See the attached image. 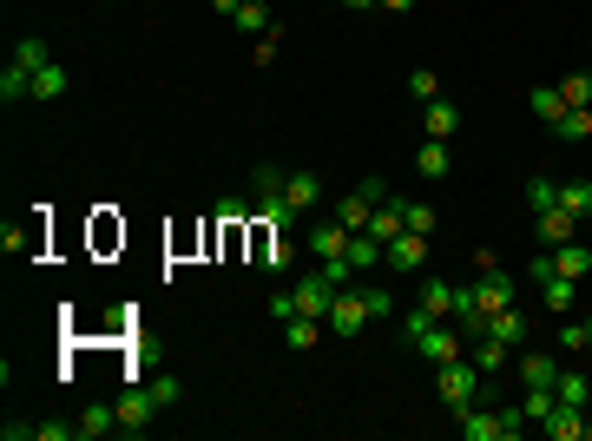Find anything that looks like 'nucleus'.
I'll list each match as a JSON object with an SVG mask.
<instances>
[{
    "label": "nucleus",
    "mask_w": 592,
    "mask_h": 441,
    "mask_svg": "<svg viewBox=\"0 0 592 441\" xmlns=\"http://www.w3.org/2000/svg\"><path fill=\"white\" fill-rule=\"evenodd\" d=\"M428 323H441V316H435V310H421V303H415V316H402V343H415V336L428 330Z\"/></svg>",
    "instance_id": "41"
},
{
    "label": "nucleus",
    "mask_w": 592,
    "mask_h": 441,
    "mask_svg": "<svg viewBox=\"0 0 592 441\" xmlns=\"http://www.w3.org/2000/svg\"><path fill=\"white\" fill-rule=\"evenodd\" d=\"M553 139H560V145H586L592 139V106H573L560 126H553Z\"/></svg>",
    "instance_id": "25"
},
{
    "label": "nucleus",
    "mask_w": 592,
    "mask_h": 441,
    "mask_svg": "<svg viewBox=\"0 0 592 441\" xmlns=\"http://www.w3.org/2000/svg\"><path fill=\"white\" fill-rule=\"evenodd\" d=\"M362 303H369V316H389V310H395V297H389L382 284H362Z\"/></svg>",
    "instance_id": "42"
},
{
    "label": "nucleus",
    "mask_w": 592,
    "mask_h": 441,
    "mask_svg": "<svg viewBox=\"0 0 592 441\" xmlns=\"http://www.w3.org/2000/svg\"><path fill=\"white\" fill-rule=\"evenodd\" d=\"M514 356H520L514 343H500V336H474V369H481V376H500Z\"/></svg>",
    "instance_id": "14"
},
{
    "label": "nucleus",
    "mask_w": 592,
    "mask_h": 441,
    "mask_svg": "<svg viewBox=\"0 0 592 441\" xmlns=\"http://www.w3.org/2000/svg\"><path fill=\"white\" fill-rule=\"evenodd\" d=\"M560 349H592V323H566V330H560Z\"/></svg>",
    "instance_id": "43"
},
{
    "label": "nucleus",
    "mask_w": 592,
    "mask_h": 441,
    "mask_svg": "<svg viewBox=\"0 0 592 441\" xmlns=\"http://www.w3.org/2000/svg\"><path fill=\"white\" fill-rule=\"evenodd\" d=\"M421 132H428V139H454V132H461V106L428 99V106H421Z\"/></svg>",
    "instance_id": "12"
},
{
    "label": "nucleus",
    "mask_w": 592,
    "mask_h": 441,
    "mask_svg": "<svg viewBox=\"0 0 592 441\" xmlns=\"http://www.w3.org/2000/svg\"><path fill=\"white\" fill-rule=\"evenodd\" d=\"M283 198H290L296 211H316L323 205V178H316L310 165H296V172H283Z\"/></svg>",
    "instance_id": "10"
},
{
    "label": "nucleus",
    "mask_w": 592,
    "mask_h": 441,
    "mask_svg": "<svg viewBox=\"0 0 592 441\" xmlns=\"http://www.w3.org/2000/svg\"><path fill=\"white\" fill-rule=\"evenodd\" d=\"M560 93H566V106H592V73H566Z\"/></svg>",
    "instance_id": "37"
},
{
    "label": "nucleus",
    "mask_w": 592,
    "mask_h": 441,
    "mask_svg": "<svg viewBox=\"0 0 592 441\" xmlns=\"http://www.w3.org/2000/svg\"><path fill=\"white\" fill-rule=\"evenodd\" d=\"M145 389L158 395V409H172V402H185V382H178V376H158V382H145Z\"/></svg>",
    "instance_id": "38"
},
{
    "label": "nucleus",
    "mask_w": 592,
    "mask_h": 441,
    "mask_svg": "<svg viewBox=\"0 0 592 441\" xmlns=\"http://www.w3.org/2000/svg\"><path fill=\"white\" fill-rule=\"evenodd\" d=\"M99 435H119V402H93L79 415V441H99Z\"/></svg>",
    "instance_id": "17"
},
{
    "label": "nucleus",
    "mask_w": 592,
    "mask_h": 441,
    "mask_svg": "<svg viewBox=\"0 0 592 441\" xmlns=\"http://www.w3.org/2000/svg\"><path fill=\"white\" fill-rule=\"evenodd\" d=\"M527 205L533 211H553V205H560V178H546V172L527 178Z\"/></svg>",
    "instance_id": "32"
},
{
    "label": "nucleus",
    "mask_w": 592,
    "mask_h": 441,
    "mask_svg": "<svg viewBox=\"0 0 592 441\" xmlns=\"http://www.w3.org/2000/svg\"><path fill=\"white\" fill-rule=\"evenodd\" d=\"M435 395H441V409L461 415L468 402H481V369H474V356H454V363L435 369Z\"/></svg>",
    "instance_id": "1"
},
{
    "label": "nucleus",
    "mask_w": 592,
    "mask_h": 441,
    "mask_svg": "<svg viewBox=\"0 0 592 441\" xmlns=\"http://www.w3.org/2000/svg\"><path fill=\"white\" fill-rule=\"evenodd\" d=\"M323 330H329V323H316V316H290V323H283V343H290L296 356H303V349L323 343Z\"/></svg>",
    "instance_id": "20"
},
{
    "label": "nucleus",
    "mask_w": 592,
    "mask_h": 441,
    "mask_svg": "<svg viewBox=\"0 0 592 441\" xmlns=\"http://www.w3.org/2000/svg\"><path fill=\"white\" fill-rule=\"evenodd\" d=\"M546 277H553V257L540 251V257H533V264H527V284H546Z\"/></svg>",
    "instance_id": "45"
},
{
    "label": "nucleus",
    "mask_w": 592,
    "mask_h": 441,
    "mask_svg": "<svg viewBox=\"0 0 592 441\" xmlns=\"http://www.w3.org/2000/svg\"><path fill=\"white\" fill-rule=\"evenodd\" d=\"M362 323H369L362 284H343L336 297H329V336H336V343H349V336H362Z\"/></svg>",
    "instance_id": "4"
},
{
    "label": "nucleus",
    "mask_w": 592,
    "mask_h": 441,
    "mask_svg": "<svg viewBox=\"0 0 592 441\" xmlns=\"http://www.w3.org/2000/svg\"><path fill=\"white\" fill-rule=\"evenodd\" d=\"M408 349H415L421 363H435V369H441V363H454V356H468V336L454 330V323H428V330H421Z\"/></svg>",
    "instance_id": "5"
},
{
    "label": "nucleus",
    "mask_w": 592,
    "mask_h": 441,
    "mask_svg": "<svg viewBox=\"0 0 592 441\" xmlns=\"http://www.w3.org/2000/svg\"><path fill=\"white\" fill-rule=\"evenodd\" d=\"M231 27H237V33H250V40H264V33L277 27V20H270V7H264V0H244V7H237V20H231Z\"/></svg>",
    "instance_id": "24"
},
{
    "label": "nucleus",
    "mask_w": 592,
    "mask_h": 441,
    "mask_svg": "<svg viewBox=\"0 0 592 441\" xmlns=\"http://www.w3.org/2000/svg\"><path fill=\"white\" fill-rule=\"evenodd\" d=\"M566 237H579V218L566 205H553V211H540V251H553V244H566Z\"/></svg>",
    "instance_id": "16"
},
{
    "label": "nucleus",
    "mask_w": 592,
    "mask_h": 441,
    "mask_svg": "<svg viewBox=\"0 0 592 441\" xmlns=\"http://www.w3.org/2000/svg\"><path fill=\"white\" fill-rule=\"evenodd\" d=\"M0 99H7V106H27L33 99V73L20 60H7V73H0Z\"/></svg>",
    "instance_id": "21"
},
{
    "label": "nucleus",
    "mask_w": 592,
    "mask_h": 441,
    "mask_svg": "<svg viewBox=\"0 0 592 441\" xmlns=\"http://www.w3.org/2000/svg\"><path fill=\"white\" fill-rule=\"evenodd\" d=\"M264 270H277V277H290V270H296V244H290V237H277V251H270Z\"/></svg>",
    "instance_id": "40"
},
{
    "label": "nucleus",
    "mask_w": 592,
    "mask_h": 441,
    "mask_svg": "<svg viewBox=\"0 0 592 441\" xmlns=\"http://www.w3.org/2000/svg\"><path fill=\"white\" fill-rule=\"evenodd\" d=\"M66 93V66H40V73H33V99H60Z\"/></svg>",
    "instance_id": "34"
},
{
    "label": "nucleus",
    "mask_w": 592,
    "mask_h": 441,
    "mask_svg": "<svg viewBox=\"0 0 592 441\" xmlns=\"http://www.w3.org/2000/svg\"><path fill=\"white\" fill-rule=\"evenodd\" d=\"M586 422H592L586 402H560V409L540 422V435H546V441H586Z\"/></svg>",
    "instance_id": "8"
},
{
    "label": "nucleus",
    "mask_w": 592,
    "mask_h": 441,
    "mask_svg": "<svg viewBox=\"0 0 592 441\" xmlns=\"http://www.w3.org/2000/svg\"><path fill=\"white\" fill-rule=\"evenodd\" d=\"M349 264H356V277H362V270H375V264H382V237L356 231V237H349Z\"/></svg>",
    "instance_id": "28"
},
{
    "label": "nucleus",
    "mask_w": 592,
    "mask_h": 441,
    "mask_svg": "<svg viewBox=\"0 0 592 441\" xmlns=\"http://www.w3.org/2000/svg\"><path fill=\"white\" fill-rule=\"evenodd\" d=\"M527 106H533V119H540L546 132H553V126L566 119V112H573V106H566V93H560V86H533V93H527Z\"/></svg>",
    "instance_id": "15"
},
{
    "label": "nucleus",
    "mask_w": 592,
    "mask_h": 441,
    "mask_svg": "<svg viewBox=\"0 0 592 441\" xmlns=\"http://www.w3.org/2000/svg\"><path fill=\"white\" fill-rule=\"evenodd\" d=\"M514 369H520V382H527V389H553V382H560V363H553V356H514Z\"/></svg>",
    "instance_id": "19"
},
{
    "label": "nucleus",
    "mask_w": 592,
    "mask_h": 441,
    "mask_svg": "<svg viewBox=\"0 0 592 441\" xmlns=\"http://www.w3.org/2000/svg\"><path fill=\"white\" fill-rule=\"evenodd\" d=\"M408 93H415L421 106H428V99H441V79H435V66H415V73H408Z\"/></svg>",
    "instance_id": "36"
},
{
    "label": "nucleus",
    "mask_w": 592,
    "mask_h": 441,
    "mask_svg": "<svg viewBox=\"0 0 592 441\" xmlns=\"http://www.w3.org/2000/svg\"><path fill=\"white\" fill-rule=\"evenodd\" d=\"M375 7H382V14H408V7H415V0H375Z\"/></svg>",
    "instance_id": "47"
},
{
    "label": "nucleus",
    "mask_w": 592,
    "mask_h": 441,
    "mask_svg": "<svg viewBox=\"0 0 592 441\" xmlns=\"http://www.w3.org/2000/svg\"><path fill=\"white\" fill-rule=\"evenodd\" d=\"M277 40H283V27H270L264 40H250V66H270V60H277Z\"/></svg>",
    "instance_id": "39"
},
{
    "label": "nucleus",
    "mask_w": 592,
    "mask_h": 441,
    "mask_svg": "<svg viewBox=\"0 0 592 441\" xmlns=\"http://www.w3.org/2000/svg\"><path fill=\"white\" fill-rule=\"evenodd\" d=\"M553 409H560V395H553V389H527V395H520V415H527V428H540Z\"/></svg>",
    "instance_id": "29"
},
{
    "label": "nucleus",
    "mask_w": 592,
    "mask_h": 441,
    "mask_svg": "<svg viewBox=\"0 0 592 441\" xmlns=\"http://www.w3.org/2000/svg\"><path fill=\"white\" fill-rule=\"evenodd\" d=\"M14 60L27 66V73H40V66L53 60V47H47V40H40V33H27V40H20V47H14Z\"/></svg>",
    "instance_id": "33"
},
{
    "label": "nucleus",
    "mask_w": 592,
    "mask_h": 441,
    "mask_svg": "<svg viewBox=\"0 0 592 441\" xmlns=\"http://www.w3.org/2000/svg\"><path fill=\"white\" fill-rule=\"evenodd\" d=\"M270 316H283V323H290V316H296V290H290V284H283L277 297H270Z\"/></svg>",
    "instance_id": "44"
},
{
    "label": "nucleus",
    "mask_w": 592,
    "mask_h": 441,
    "mask_svg": "<svg viewBox=\"0 0 592 441\" xmlns=\"http://www.w3.org/2000/svg\"><path fill=\"white\" fill-rule=\"evenodd\" d=\"M546 257H553V277H573V284H579V277L592 270V251L579 244V237H566V244H553Z\"/></svg>",
    "instance_id": "11"
},
{
    "label": "nucleus",
    "mask_w": 592,
    "mask_h": 441,
    "mask_svg": "<svg viewBox=\"0 0 592 441\" xmlns=\"http://www.w3.org/2000/svg\"><path fill=\"white\" fill-rule=\"evenodd\" d=\"M487 336L527 349V316H520V303H507V310H487Z\"/></svg>",
    "instance_id": "13"
},
{
    "label": "nucleus",
    "mask_w": 592,
    "mask_h": 441,
    "mask_svg": "<svg viewBox=\"0 0 592 441\" xmlns=\"http://www.w3.org/2000/svg\"><path fill=\"white\" fill-rule=\"evenodd\" d=\"M349 237H356V231H349V224L329 211V218H316L310 231H303V251H310L316 264H336V257H349Z\"/></svg>",
    "instance_id": "3"
},
{
    "label": "nucleus",
    "mask_w": 592,
    "mask_h": 441,
    "mask_svg": "<svg viewBox=\"0 0 592 441\" xmlns=\"http://www.w3.org/2000/svg\"><path fill=\"white\" fill-rule=\"evenodd\" d=\"M415 172H421V178H435V185H441V178L454 172V158H448V139H421V152H415Z\"/></svg>",
    "instance_id": "18"
},
{
    "label": "nucleus",
    "mask_w": 592,
    "mask_h": 441,
    "mask_svg": "<svg viewBox=\"0 0 592 441\" xmlns=\"http://www.w3.org/2000/svg\"><path fill=\"white\" fill-rule=\"evenodd\" d=\"M428 251H435V237L402 231V237L389 244V251H382V264H395V270H421V264H428Z\"/></svg>",
    "instance_id": "9"
},
{
    "label": "nucleus",
    "mask_w": 592,
    "mask_h": 441,
    "mask_svg": "<svg viewBox=\"0 0 592 441\" xmlns=\"http://www.w3.org/2000/svg\"><path fill=\"white\" fill-rule=\"evenodd\" d=\"M237 7H244V0H211V14H218V20H237Z\"/></svg>",
    "instance_id": "46"
},
{
    "label": "nucleus",
    "mask_w": 592,
    "mask_h": 441,
    "mask_svg": "<svg viewBox=\"0 0 592 441\" xmlns=\"http://www.w3.org/2000/svg\"><path fill=\"white\" fill-rule=\"evenodd\" d=\"M533 290H540V303H546V310H573V303H579V284H573V277H546V284H533Z\"/></svg>",
    "instance_id": "23"
},
{
    "label": "nucleus",
    "mask_w": 592,
    "mask_h": 441,
    "mask_svg": "<svg viewBox=\"0 0 592 441\" xmlns=\"http://www.w3.org/2000/svg\"><path fill=\"white\" fill-rule=\"evenodd\" d=\"M402 231H408V224H402V205H395V198H382V211L369 218V237H382V251H389Z\"/></svg>",
    "instance_id": "22"
},
{
    "label": "nucleus",
    "mask_w": 592,
    "mask_h": 441,
    "mask_svg": "<svg viewBox=\"0 0 592 441\" xmlns=\"http://www.w3.org/2000/svg\"><path fill=\"white\" fill-rule=\"evenodd\" d=\"M290 290H296V316H316V323H329V297H336V290H329L323 270H296Z\"/></svg>",
    "instance_id": "6"
},
{
    "label": "nucleus",
    "mask_w": 592,
    "mask_h": 441,
    "mask_svg": "<svg viewBox=\"0 0 592 441\" xmlns=\"http://www.w3.org/2000/svg\"><path fill=\"white\" fill-rule=\"evenodd\" d=\"M421 310H435V316H454V284H441V277H421Z\"/></svg>",
    "instance_id": "27"
},
{
    "label": "nucleus",
    "mask_w": 592,
    "mask_h": 441,
    "mask_svg": "<svg viewBox=\"0 0 592 441\" xmlns=\"http://www.w3.org/2000/svg\"><path fill=\"white\" fill-rule=\"evenodd\" d=\"M152 415H158V395H152V389L119 395V435H125V441H132V435H145V428H152Z\"/></svg>",
    "instance_id": "7"
},
{
    "label": "nucleus",
    "mask_w": 592,
    "mask_h": 441,
    "mask_svg": "<svg viewBox=\"0 0 592 441\" xmlns=\"http://www.w3.org/2000/svg\"><path fill=\"white\" fill-rule=\"evenodd\" d=\"M560 205L573 211V218H586V211H592V178H566V185H560Z\"/></svg>",
    "instance_id": "31"
},
{
    "label": "nucleus",
    "mask_w": 592,
    "mask_h": 441,
    "mask_svg": "<svg viewBox=\"0 0 592 441\" xmlns=\"http://www.w3.org/2000/svg\"><path fill=\"white\" fill-rule=\"evenodd\" d=\"M250 185H257V205H250V211H257L270 231H290V224L303 218V211L283 198V172H277V165H257V178H250Z\"/></svg>",
    "instance_id": "2"
},
{
    "label": "nucleus",
    "mask_w": 592,
    "mask_h": 441,
    "mask_svg": "<svg viewBox=\"0 0 592 441\" xmlns=\"http://www.w3.org/2000/svg\"><path fill=\"white\" fill-rule=\"evenodd\" d=\"M395 205H402V224H408V231L435 237V205H421V198H395Z\"/></svg>",
    "instance_id": "30"
},
{
    "label": "nucleus",
    "mask_w": 592,
    "mask_h": 441,
    "mask_svg": "<svg viewBox=\"0 0 592 441\" xmlns=\"http://www.w3.org/2000/svg\"><path fill=\"white\" fill-rule=\"evenodd\" d=\"M553 395H560V402H592V382H586V376H573V369H560Z\"/></svg>",
    "instance_id": "35"
},
{
    "label": "nucleus",
    "mask_w": 592,
    "mask_h": 441,
    "mask_svg": "<svg viewBox=\"0 0 592 441\" xmlns=\"http://www.w3.org/2000/svg\"><path fill=\"white\" fill-rule=\"evenodd\" d=\"M343 7H349V14H369V7H375V0H343Z\"/></svg>",
    "instance_id": "48"
},
{
    "label": "nucleus",
    "mask_w": 592,
    "mask_h": 441,
    "mask_svg": "<svg viewBox=\"0 0 592 441\" xmlns=\"http://www.w3.org/2000/svg\"><path fill=\"white\" fill-rule=\"evenodd\" d=\"M336 218H343L349 231H369V218H375V198H369V191H349L343 205H336Z\"/></svg>",
    "instance_id": "26"
}]
</instances>
